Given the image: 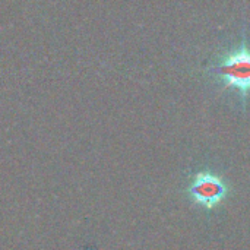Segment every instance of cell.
<instances>
[{
  "instance_id": "2",
  "label": "cell",
  "mask_w": 250,
  "mask_h": 250,
  "mask_svg": "<svg viewBox=\"0 0 250 250\" xmlns=\"http://www.w3.org/2000/svg\"><path fill=\"white\" fill-rule=\"evenodd\" d=\"M188 192L196 205L211 209L223 202L227 195V186L218 176L202 171L196 174Z\"/></svg>"
},
{
  "instance_id": "1",
  "label": "cell",
  "mask_w": 250,
  "mask_h": 250,
  "mask_svg": "<svg viewBox=\"0 0 250 250\" xmlns=\"http://www.w3.org/2000/svg\"><path fill=\"white\" fill-rule=\"evenodd\" d=\"M215 72L221 76L224 88L237 89L245 103L250 92V48L246 42L223 57Z\"/></svg>"
}]
</instances>
